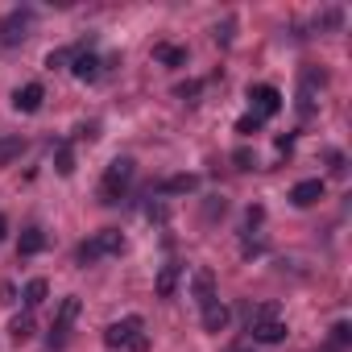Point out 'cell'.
<instances>
[{
  "mask_svg": "<svg viewBox=\"0 0 352 352\" xmlns=\"http://www.w3.org/2000/svg\"><path fill=\"white\" fill-rule=\"evenodd\" d=\"M133 170H137L133 157H112V166L104 170V183H100V199L104 204H116L124 195V187L133 183Z\"/></svg>",
  "mask_w": 352,
  "mask_h": 352,
  "instance_id": "obj_1",
  "label": "cell"
},
{
  "mask_svg": "<svg viewBox=\"0 0 352 352\" xmlns=\"http://www.w3.org/2000/svg\"><path fill=\"white\" fill-rule=\"evenodd\" d=\"M120 249H124L120 228H104V232H96L91 241L79 245V265H91V261H100V257H116Z\"/></svg>",
  "mask_w": 352,
  "mask_h": 352,
  "instance_id": "obj_2",
  "label": "cell"
},
{
  "mask_svg": "<svg viewBox=\"0 0 352 352\" xmlns=\"http://www.w3.org/2000/svg\"><path fill=\"white\" fill-rule=\"evenodd\" d=\"M141 336H145L141 315H124V319H116V323L104 327V344L108 348H133V340H141Z\"/></svg>",
  "mask_w": 352,
  "mask_h": 352,
  "instance_id": "obj_3",
  "label": "cell"
},
{
  "mask_svg": "<svg viewBox=\"0 0 352 352\" xmlns=\"http://www.w3.org/2000/svg\"><path fill=\"white\" fill-rule=\"evenodd\" d=\"M75 319H79V298L71 294V298H63L58 319H54V327H50V348H63V344H67V331H71Z\"/></svg>",
  "mask_w": 352,
  "mask_h": 352,
  "instance_id": "obj_4",
  "label": "cell"
},
{
  "mask_svg": "<svg viewBox=\"0 0 352 352\" xmlns=\"http://www.w3.org/2000/svg\"><path fill=\"white\" fill-rule=\"evenodd\" d=\"M249 100H253V108H257V116H261V120L282 112V91H278V87H270V83L249 87Z\"/></svg>",
  "mask_w": 352,
  "mask_h": 352,
  "instance_id": "obj_5",
  "label": "cell"
},
{
  "mask_svg": "<svg viewBox=\"0 0 352 352\" xmlns=\"http://www.w3.org/2000/svg\"><path fill=\"white\" fill-rule=\"evenodd\" d=\"M100 67H104V63H100V54H91V50H75V54H71V75L83 79V83H96V79H100Z\"/></svg>",
  "mask_w": 352,
  "mask_h": 352,
  "instance_id": "obj_6",
  "label": "cell"
},
{
  "mask_svg": "<svg viewBox=\"0 0 352 352\" xmlns=\"http://www.w3.org/2000/svg\"><path fill=\"white\" fill-rule=\"evenodd\" d=\"M249 331L257 344H282L286 340V323L282 319H249Z\"/></svg>",
  "mask_w": 352,
  "mask_h": 352,
  "instance_id": "obj_7",
  "label": "cell"
},
{
  "mask_svg": "<svg viewBox=\"0 0 352 352\" xmlns=\"http://www.w3.org/2000/svg\"><path fill=\"white\" fill-rule=\"evenodd\" d=\"M42 100H46V87H42V83H25V87L13 91V108H17V112H38Z\"/></svg>",
  "mask_w": 352,
  "mask_h": 352,
  "instance_id": "obj_8",
  "label": "cell"
},
{
  "mask_svg": "<svg viewBox=\"0 0 352 352\" xmlns=\"http://www.w3.org/2000/svg\"><path fill=\"white\" fill-rule=\"evenodd\" d=\"M323 199V179H302L294 191H290V204L294 208H311V204H319Z\"/></svg>",
  "mask_w": 352,
  "mask_h": 352,
  "instance_id": "obj_9",
  "label": "cell"
},
{
  "mask_svg": "<svg viewBox=\"0 0 352 352\" xmlns=\"http://www.w3.org/2000/svg\"><path fill=\"white\" fill-rule=\"evenodd\" d=\"M228 319H232V311L216 298V302H208L204 307V331H212V336H220L224 327H228Z\"/></svg>",
  "mask_w": 352,
  "mask_h": 352,
  "instance_id": "obj_10",
  "label": "cell"
},
{
  "mask_svg": "<svg viewBox=\"0 0 352 352\" xmlns=\"http://www.w3.org/2000/svg\"><path fill=\"white\" fill-rule=\"evenodd\" d=\"M191 286H195V302H199V307L216 302V278H212V270H195Z\"/></svg>",
  "mask_w": 352,
  "mask_h": 352,
  "instance_id": "obj_11",
  "label": "cell"
},
{
  "mask_svg": "<svg viewBox=\"0 0 352 352\" xmlns=\"http://www.w3.org/2000/svg\"><path fill=\"white\" fill-rule=\"evenodd\" d=\"M179 265H162L157 270V282H153V290H157V298H174V290H179Z\"/></svg>",
  "mask_w": 352,
  "mask_h": 352,
  "instance_id": "obj_12",
  "label": "cell"
},
{
  "mask_svg": "<svg viewBox=\"0 0 352 352\" xmlns=\"http://www.w3.org/2000/svg\"><path fill=\"white\" fill-rule=\"evenodd\" d=\"M153 58L166 63V67H187V50L183 46H170V42H157L153 46Z\"/></svg>",
  "mask_w": 352,
  "mask_h": 352,
  "instance_id": "obj_13",
  "label": "cell"
},
{
  "mask_svg": "<svg viewBox=\"0 0 352 352\" xmlns=\"http://www.w3.org/2000/svg\"><path fill=\"white\" fill-rule=\"evenodd\" d=\"M195 187H199L195 174H174V179H166L157 191H162V195H187V191H195Z\"/></svg>",
  "mask_w": 352,
  "mask_h": 352,
  "instance_id": "obj_14",
  "label": "cell"
},
{
  "mask_svg": "<svg viewBox=\"0 0 352 352\" xmlns=\"http://www.w3.org/2000/svg\"><path fill=\"white\" fill-rule=\"evenodd\" d=\"M42 249H46V232H42V228H25L17 253H21V257H34V253H42Z\"/></svg>",
  "mask_w": 352,
  "mask_h": 352,
  "instance_id": "obj_15",
  "label": "cell"
},
{
  "mask_svg": "<svg viewBox=\"0 0 352 352\" xmlns=\"http://www.w3.org/2000/svg\"><path fill=\"white\" fill-rule=\"evenodd\" d=\"M5 30H9V34H5V42H9V46H17V42H25V38H30V34H25V30H30V13H13Z\"/></svg>",
  "mask_w": 352,
  "mask_h": 352,
  "instance_id": "obj_16",
  "label": "cell"
},
{
  "mask_svg": "<svg viewBox=\"0 0 352 352\" xmlns=\"http://www.w3.org/2000/svg\"><path fill=\"white\" fill-rule=\"evenodd\" d=\"M46 298H50L46 278H30V282H25V307H42Z\"/></svg>",
  "mask_w": 352,
  "mask_h": 352,
  "instance_id": "obj_17",
  "label": "cell"
},
{
  "mask_svg": "<svg viewBox=\"0 0 352 352\" xmlns=\"http://www.w3.org/2000/svg\"><path fill=\"white\" fill-rule=\"evenodd\" d=\"M9 336H13L17 344H25V340L34 336V315H30V311H21V315H13V323H9Z\"/></svg>",
  "mask_w": 352,
  "mask_h": 352,
  "instance_id": "obj_18",
  "label": "cell"
},
{
  "mask_svg": "<svg viewBox=\"0 0 352 352\" xmlns=\"http://www.w3.org/2000/svg\"><path fill=\"white\" fill-rule=\"evenodd\" d=\"M54 170L63 174V179H71V174H75V149L71 145H58L54 149Z\"/></svg>",
  "mask_w": 352,
  "mask_h": 352,
  "instance_id": "obj_19",
  "label": "cell"
},
{
  "mask_svg": "<svg viewBox=\"0 0 352 352\" xmlns=\"http://www.w3.org/2000/svg\"><path fill=\"white\" fill-rule=\"evenodd\" d=\"M21 149H25L21 137H5V141H0V166H9L13 157H21Z\"/></svg>",
  "mask_w": 352,
  "mask_h": 352,
  "instance_id": "obj_20",
  "label": "cell"
},
{
  "mask_svg": "<svg viewBox=\"0 0 352 352\" xmlns=\"http://www.w3.org/2000/svg\"><path fill=\"white\" fill-rule=\"evenodd\" d=\"M199 91H204V83H195V79H191V83H179V87H174V96H179L183 104H195V100H199Z\"/></svg>",
  "mask_w": 352,
  "mask_h": 352,
  "instance_id": "obj_21",
  "label": "cell"
},
{
  "mask_svg": "<svg viewBox=\"0 0 352 352\" xmlns=\"http://www.w3.org/2000/svg\"><path fill=\"white\" fill-rule=\"evenodd\" d=\"M257 129H261V116H257V112H249V116L236 120V133H241V137H253Z\"/></svg>",
  "mask_w": 352,
  "mask_h": 352,
  "instance_id": "obj_22",
  "label": "cell"
},
{
  "mask_svg": "<svg viewBox=\"0 0 352 352\" xmlns=\"http://www.w3.org/2000/svg\"><path fill=\"white\" fill-rule=\"evenodd\" d=\"M232 162H236V170H253V166H257V153H253L249 145H241V149L232 153Z\"/></svg>",
  "mask_w": 352,
  "mask_h": 352,
  "instance_id": "obj_23",
  "label": "cell"
},
{
  "mask_svg": "<svg viewBox=\"0 0 352 352\" xmlns=\"http://www.w3.org/2000/svg\"><path fill=\"white\" fill-rule=\"evenodd\" d=\"M67 63H71V50H50V54H46V67H50V71H58V67H67Z\"/></svg>",
  "mask_w": 352,
  "mask_h": 352,
  "instance_id": "obj_24",
  "label": "cell"
},
{
  "mask_svg": "<svg viewBox=\"0 0 352 352\" xmlns=\"http://www.w3.org/2000/svg\"><path fill=\"white\" fill-rule=\"evenodd\" d=\"M253 319H282V307H278V302H261V307L253 311Z\"/></svg>",
  "mask_w": 352,
  "mask_h": 352,
  "instance_id": "obj_25",
  "label": "cell"
},
{
  "mask_svg": "<svg viewBox=\"0 0 352 352\" xmlns=\"http://www.w3.org/2000/svg\"><path fill=\"white\" fill-rule=\"evenodd\" d=\"M348 340H352V327H348V323H344V319H340V323H336V327H331V344H340V348H344V344H348Z\"/></svg>",
  "mask_w": 352,
  "mask_h": 352,
  "instance_id": "obj_26",
  "label": "cell"
},
{
  "mask_svg": "<svg viewBox=\"0 0 352 352\" xmlns=\"http://www.w3.org/2000/svg\"><path fill=\"white\" fill-rule=\"evenodd\" d=\"M224 212H228V204H224L220 195H216V199H208V208H204V216H208V220H216V216H224Z\"/></svg>",
  "mask_w": 352,
  "mask_h": 352,
  "instance_id": "obj_27",
  "label": "cell"
},
{
  "mask_svg": "<svg viewBox=\"0 0 352 352\" xmlns=\"http://www.w3.org/2000/svg\"><path fill=\"white\" fill-rule=\"evenodd\" d=\"M216 42H220V46H228V42H232V21L216 25Z\"/></svg>",
  "mask_w": 352,
  "mask_h": 352,
  "instance_id": "obj_28",
  "label": "cell"
},
{
  "mask_svg": "<svg viewBox=\"0 0 352 352\" xmlns=\"http://www.w3.org/2000/svg\"><path fill=\"white\" fill-rule=\"evenodd\" d=\"M0 298H5V302H17V286L5 282V286H0Z\"/></svg>",
  "mask_w": 352,
  "mask_h": 352,
  "instance_id": "obj_29",
  "label": "cell"
},
{
  "mask_svg": "<svg viewBox=\"0 0 352 352\" xmlns=\"http://www.w3.org/2000/svg\"><path fill=\"white\" fill-rule=\"evenodd\" d=\"M79 137H87V141H96V137H100V124H96V120H91V124H83V129H79Z\"/></svg>",
  "mask_w": 352,
  "mask_h": 352,
  "instance_id": "obj_30",
  "label": "cell"
},
{
  "mask_svg": "<svg viewBox=\"0 0 352 352\" xmlns=\"http://www.w3.org/2000/svg\"><path fill=\"white\" fill-rule=\"evenodd\" d=\"M5 232H9V220H5V216H0V241H5Z\"/></svg>",
  "mask_w": 352,
  "mask_h": 352,
  "instance_id": "obj_31",
  "label": "cell"
}]
</instances>
